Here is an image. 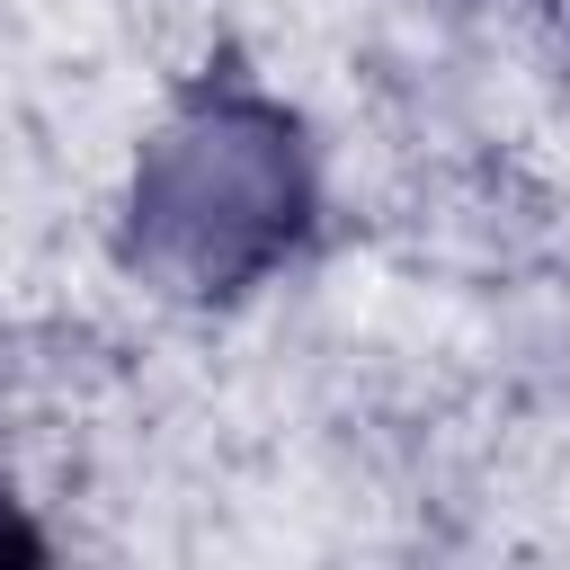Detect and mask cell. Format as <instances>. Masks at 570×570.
<instances>
[{
    "instance_id": "cell-1",
    "label": "cell",
    "mask_w": 570,
    "mask_h": 570,
    "mask_svg": "<svg viewBox=\"0 0 570 570\" xmlns=\"http://www.w3.org/2000/svg\"><path fill=\"white\" fill-rule=\"evenodd\" d=\"M312 214V160L276 98L205 80L134 169V258L178 294H232L267 276Z\"/></svg>"
},
{
    "instance_id": "cell-2",
    "label": "cell",
    "mask_w": 570,
    "mask_h": 570,
    "mask_svg": "<svg viewBox=\"0 0 570 570\" xmlns=\"http://www.w3.org/2000/svg\"><path fill=\"white\" fill-rule=\"evenodd\" d=\"M36 552H45V534H36V525L18 517V499L0 490V561H36Z\"/></svg>"
}]
</instances>
